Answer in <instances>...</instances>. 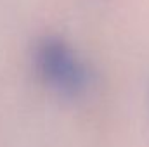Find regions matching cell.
I'll list each match as a JSON object with an SVG mask.
<instances>
[{
	"label": "cell",
	"instance_id": "6da1fadb",
	"mask_svg": "<svg viewBox=\"0 0 149 147\" xmlns=\"http://www.w3.org/2000/svg\"><path fill=\"white\" fill-rule=\"evenodd\" d=\"M37 68L43 81L64 95L80 94L87 83L88 73L71 47L59 38H45L35 54Z\"/></svg>",
	"mask_w": 149,
	"mask_h": 147
}]
</instances>
